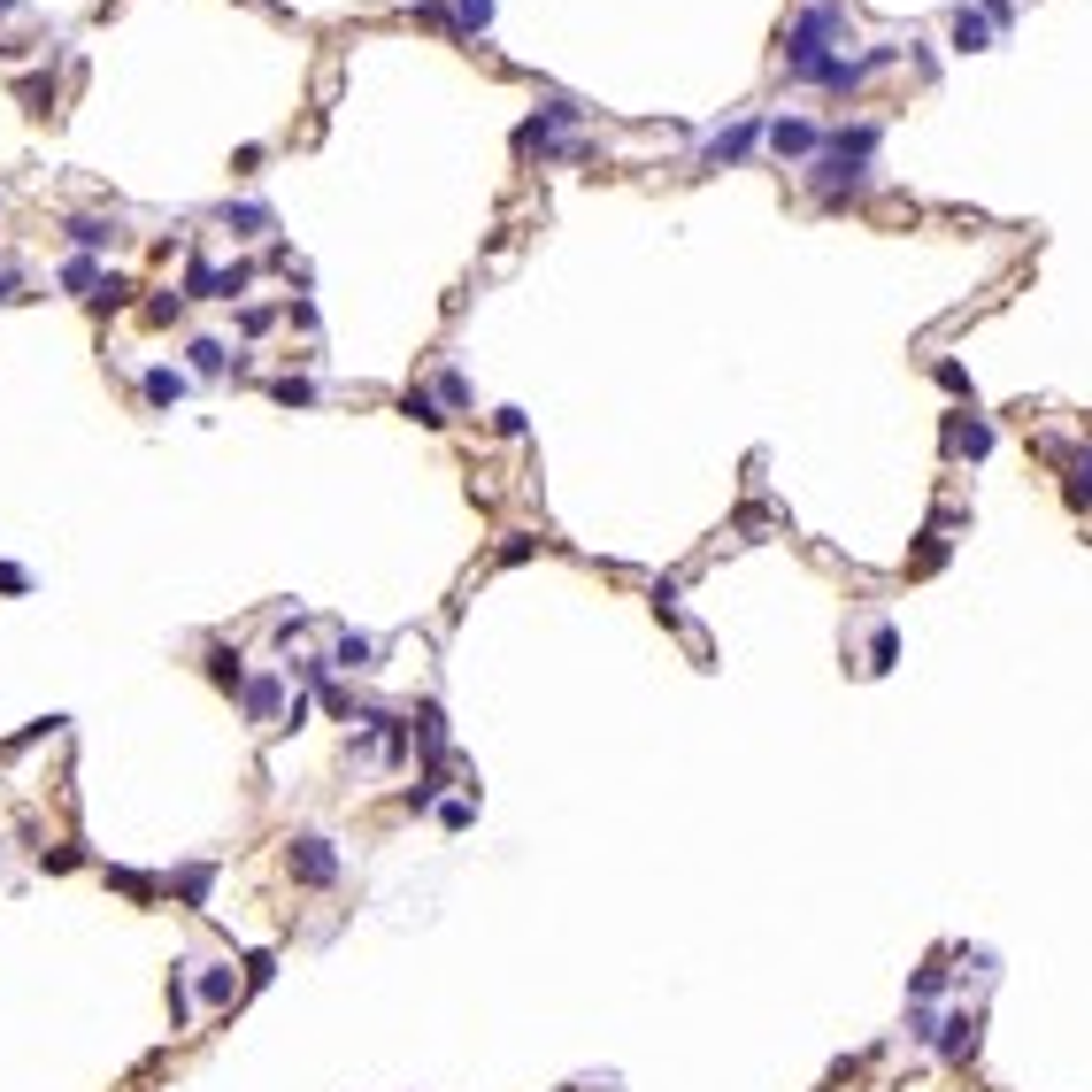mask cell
<instances>
[{"label":"cell","instance_id":"1","mask_svg":"<svg viewBox=\"0 0 1092 1092\" xmlns=\"http://www.w3.org/2000/svg\"><path fill=\"white\" fill-rule=\"evenodd\" d=\"M831 54H847V8H839V0H816V8H800L792 31H785V70H792V85L808 78L816 62H831Z\"/></svg>","mask_w":1092,"mask_h":1092},{"label":"cell","instance_id":"2","mask_svg":"<svg viewBox=\"0 0 1092 1092\" xmlns=\"http://www.w3.org/2000/svg\"><path fill=\"white\" fill-rule=\"evenodd\" d=\"M901 54V47H861V54H831V62H816L800 85H816V92H854V85H870L885 62Z\"/></svg>","mask_w":1092,"mask_h":1092},{"label":"cell","instance_id":"3","mask_svg":"<svg viewBox=\"0 0 1092 1092\" xmlns=\"http://www.w3.org/2000/svg\"><path fill=\"white\" fill-rule=\"evenodd\" d=\"M977 1046H985V1016L977 1008H946L939 1016V1031H931V1054H939V1062H977Z\"/></svg>","mask_w":1092,"mask_h":1092},{"label":"cell","instance_id":"4","mask_svg":"<svg viewBox=\"0 0 1092 1092\" xmlns=\"http://www.w3.org/2000/svg\"><path fill=\"white\" fill-rule=\"evenodd\" d=\"M762 147L778 154V163H800V170H808L816 154H823V123H808V116H769Z\"/></svg>","mask_w":1092,"mask_h":1092},{"label":"cell","instance_id":"5","mask_svg":"<svg viewBox=\"0 0 1092 1092\" xmlns=\"http://www.w3.org/2000/svg\"><path fill=\"white\" fill-rule=\"evenodd\" d=\"M877 147H885V123H877V116L823 132V154H831V163H847V170H870V163H877Z\"/></svg>","mask_w":1092,"mask_h":1092},{"label":"cell","instance_id":"6","mask_svg":"<svg viewBox=\"0 0 1092 1092\" xmlns=\"http://www.w3.org/2000/svg\"><path fill=\"white\" fill-rule=\"evenodd\" d=\"M762 132H769L762 116H747V123H731V132H716L709 147H700V170H731V163H747V154L762 147Z\"/></svg>","mask_w":1092,"mask_h":1092},{"label":"cell","instance_id":"7","mask_svg":"<svg viewBox=\"0 0 1092 1092\" xmlns=\"http://www.w3.org/2000/svg\"><path fill=\"white\" fill-rule=\"evenodd\" d=\"M285 870L301 885H339V854H331V839H293L285 847Z\"/></svg>","mask_w":1092,"mask_h":1092},{"label":"cell","instance_id":"8","mask_svg":"<svg viewBox=\"0 0 1092 1092\" xmlns=\"http://www.w3.org/2000/svg\"><path fill=\"white\" fill-rule=\"evenodd\" d=\"M961 455H970V462L992 455V424H985V415H970V408L946 415V462H961Z\"/></svg>","mask_w":1092,"mask_h":1092},{"label":"cell","instance_id":"9","mask_svg":"<svg viewBox=\"0 0 1092 1092\" xmlns=\"http://www.w3.org/2000/svg\"><path fill=\"white\" fill-rule=\"evenodd\" d=\"M946 554H954V539H946V524H923V539H916V554H908V577H939V569H946Z\"/></svg>","mask_w":1092,"mask_h":1092},{"label":"cell","instance_id":"10","mask_svg":"<svg viewBox=\"0 0 1092 1092\" xmlns=\"http://www.w3.org/2000/svg\"><path fill=\"white\" fill-rule=\"evenodd\" d=\"M277 709H293V700H285V678H254V685H246V716L270 731V723H277Z\"/></svg>","mask_w":1092,"mask_h":1092},{"label":"cell","instance_id":"11","mask_svg":"<svg viewBox=\"0 0 1092 1092\" xmlns=\"http://www.w3.org/2000/svg\"><path fill=\"white\" fill-rule=\"evenodd\" d=\"M946 977H954V970H946V946H939V954H923V970L908 977V1001H916V1008H931V1001L946 992Z\"/></svg>","mask_w":1092,"mask_h":1092},{"label":"cell","instance_id":"12","mask_svg":"<svg viewBox=\"0 0 1092 1092\" xmlns=\"http://www.w3.org/2000/svg\"><path fill=\"white\" fill-rule=\"evenodd\" d=\"M954 47H961V54L992 47V16H985V8H954Z\"/></svg>","mask_w":1092,"mask_h":1092},{"label":"cell","instance_id":"13","mask_svg":"<svg viewBox=\"0 0 1092 1092\" xmlns=\"http://www.w3.org/2000/svg\"><path fill=\"white\" fill-rule=\"evenodd\" d=\"M1062 470H1070V485H1062V493H1070V508H1092V439L1077 446V455H1070Z\"/></svg>","mask_w":1092,"mask_h":1092},{"label":"cell","instance_id":"14","mask_svg":"<svg viewBox=\"0 0 1092 1092\" xmlns=\"http://www.w3.org/2000/svg\"><path fill=\"white\" fill-rule=\"evenodd\" d=\"M370 662H377V647H370L362 631H346L339 647H331V669H370Z\"/></svg>","mask_w":1092,"mask_h":1092},{"label":"cell","instance_id":"15","mask_svg":"<svg viewBox=\"0 0 1092 1092\" xmlns=\"http://www.w3.org/2000/svg\"><path fill=\"white\" fill-rule=\"evenodd\" d=\"M901 662V631L892 624H870V669H892Z\"/></svg>","mask_w":1092,"mask_h":1092},{"label":"cell","instance_id":"16","mask_svg":"<svg viewBox=\"0 0 1092 1092\" xmlns=\"http://www.w3.org/2000/svg\"><path fill=\"white\" fill-rule=\"evenodd\" d=\"M223 362H232V346H223V339H192V370H201V377H216Z\"/></svg>","mask_w":1092,"mask_h":1092},{"label":"cell","instance_id":"17","mask_svg":"<svg viewBox=\"0 0 1092 1092\" xmlns=\"http://www.w3.org/2000/svg\"><path fill=\"white\" fill-rule=\"evenodd\" d=\"M70 239L92 254V246H108V239H116V223H101V216H78V223H70Z\"/></svg>","mask_w":1092,"mask_h":1092},{"label":"cell","instance_id":"18","mask_svg":"<svg viewBox=\"0 0 1092 1092\" xmlns=\"http://www.w3.org/2000/svg\"><path fill=\"white\" fill-rule=\"evenodd\" d=\"M147 400H154V408L185 400V377H177V370H154V377H147Z\"/></svg>","mask_w":1092,"mask_h":1092},{"label":"cell","instance_id":"19","mask_svg":"<svg viewBox=\"0 0 1092 1092\" xmlns=\"http://www.w3.org/2000/svg\"><path fill=\"white\" fill-rule=\"evenodd\" d=\"M485 23H493V0H455V31H470V39H477Z\"/></svg>","mask_w":1092,"mask_h":1092},{"label":"cell","instance_id":"20","mask_svg":"<svg viewBox=\"0 0 1092 1092\" xmlns=\"http://www.w3.org/2000/svg\"><path fill=\"white\" fill-rule=\"evenodd\" d=\"M223 223H239V239H254V232H270V208H223Z\"/></svg>","mask_w":1092,"mask_h":1092},{"label":"cell","instance_id":"21","mask_svg":"<svg viewBox=\"0 0 1092 1092\" xmlns=\"http://www.w3.org/2000/svg\"><path fill=\"white\" fill-rule=\"evenodd\" d=\"M201 992L223 1008V1001H239V977H232V970H208V977H201Z\"/></svg>","mask_w":1092,"mask_h":1092},{"label":"cell","instance_id":"22","mask_svg":"<svg viewBox=\"0 0 1092 1092\" xmlns=\"http://www.w3.org/2000/svg\"><path fill=\"white\" fill-rule=\"evenodd\" d=\"M408 415H415V424H446V415H439V400L424 393V385H408Z\"/></svg>","mask_w":1092,"mask_h":1092},{"label":"cell","instance_id":"23","mask_svg":"<svg viewBox=\"0 0 1092 1092\" xmlns=\"http://www.w3.org/2000/svg\"><path fill=\"white\" fill-rule=\"evenodd\" d=\"M939 385H946V393L961 400V393H970V370H961V362H939Z\"/></svg>","mask_w":1092,"mask_h":1092}]
</instances>
